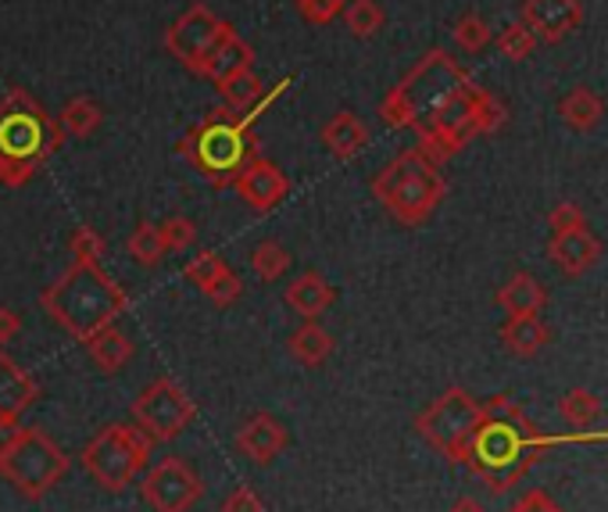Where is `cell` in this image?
Here are the masks:
<instances>
[{"label":"cell","instance_id":"1","mask_svg":"<svg viewBox=\"0 0 608 512\" xmlns=\"http://www.w3.org/2000/svg\"><path fill=\"white\" fill-rule=\"evenodd\" d=\"M286 86H291L286 80L269 86L265 94L243 112L226 108V104L211 108L201 123L176 144V150L193 165L197 176L208 179L211 187H233L237 176L248 169L254 158H262L258 155V140H254V123L272 108V101H276Z\"/></svg>","mask_w":608,"mask_h":512},{"label":"cell","instance_id":"2","mask_svg":"<svg viewBox=\"0 0 608 512\" xmlns=\"http://www.w3.org/2000/svg\"><path fill=\"white\" fill-rule=\"evenodd\" d=\"M43 312L75 341H90L104 326H115L126 315L129 297L118 283L104 273L101 262H72L48 291H43Z\"/></svg>","mask_w":608,"mask_h":512},{"label":"cell","instance_id":"3","mask_svg":"<svg viewBox=\"0 0 608 512\" xmlns=\"http://www.w3.org/2000/svg\"><path fill=\"white\" fill-rule=\"evenodd\" d=\"M65 140V129L33 94L11 90L0 101V184L11 190L25 187Z\"/></svg>","mask_w":608,"mask_h":512},{"label":"cell","instance_id":"4","mask_svg":"<svg viewBox=\"0 0 608 512\" xmlns=\"http://www.w3.org/2000/svg\"><path fill=\"white\" fill-rule=\"evenodd\" d=\"M534 438H537L534 427L526 424L523 412L509 398H491L483 405V419L465 448L462 462L476 477H483L494 491H501L523 473L530 459H537Z\"/></svg>","mask_w":608,"mask_h":512},{"label":"cell","instance_id":"5","mask_svg":"<svg viewBox=\"0 0 608 512\" xmlns=\"http://www.w3.org/2000/svg\"><path fill=\"white\" fill-rule=\"evenodd\" d=\"M373 194L401 226H422L444 201L448 184L440 176V165H433L419 147H408L376 173Z\"/></svg>","mask_w":608,"mask_h":512},{"label":"cell","instance_id":"6","mask_svg":"<svg viewBox=\"0 0 608 512\" xmlns=\"http://www.w3.org/2000/svg\"><path fill=\"white\" fill-rule=\"evenodd\" d=\"M465 80H469V72L454 62L448 51H430L426 58H419V65L384 97L379 115H384V123L390 129H416Z\"/></svg>","mask_w":608,"mask_h":512},{"label":"cell","instance_id":"7","mask_svg":"<svg viewBox=\"0 0 608 512\" xmlns=\"http://www.w3.org/2000/svg\"><path fill=\"white\" fill-rule=\"evenodd\" d=\"M69 466V456L51 441V433H43L40 427H19V433L4 448V456H0V477L25 502H40L61 484Z\"/></svg>","mask_w":608,"mask_h":512},{"label":"cell","instance_id":"8","mask_svg":"<svg viewBox=\"0 0 608 512\" xmlns=\"http://www.w3.org/2000/svg\"><path fill=\"white\" fill-rule=\"evenodd\" d=\"M155 441L136 424H108L97 430V438L83 448V470L101 491H126L136 477L147 470Z\"/></svg>","mask_w":608,"mask_h":512},{"label":"cell","instance_id":"9","mask_svg":"<svg viewBox=\"0 0 608 512\" xmlns=\"http://www.w3.org/2000/svg\"><path fill=\"white\" fill-rule=\"evenodd\" d=\"M480 419H483V405L473 395H465L462 387H451L430 405V409L419 412L416 430L422 433L426 445H433L440 451V456H448L451 462H462Z\"/></svg>","mask_w":608,"mask_h":512},{"label":"cell","instance_id":"10","mask_svg":"<svg viewBox=\"0 0 608 512\" xmlns=\"http://www.w3.org/2000/svg\"><path fill=\"white\" fill-rule=\"evenodd\" d=\"M193 419H197V405L172 376H158V380L147 390H140V398L133 401V424L155 445L176 441Z\"/></svg>","mask_w":608,"mask_h":512},{"label":"cell","instance_id":"11","mask_svg":"<svg viewBox=\"0 0 608 512\" xmlns=\"http://www.w3.org/2000/svg\"><path fill=\"white\" fill-rule=\"evenodd\" d=\"M230 22H222L216 11L205 4H193L179 14V19L165 29V51H169L179 65H187L190 72L201 69L205 58L216 51V43L230 33Z\"/></svg>","mask_w":608,"mask_h":512},{"label":"cell","instance_id":"12","mask_svg":"<svg viewBox=\"0 0 608 512\" xmlns=\"http://www.w3.org/2000/svg\"><path fill=\"white\" fill-rule=\"evenodd\" d=\"M140 494L155 512H190L201 502L205 484L187 459L169 456L147 470V477L140 480Z\"/></svg>","mask_w":608,"mask_h":512},{"label":"cell","instance_id":"13","mask_svg":"<svg viewBox=\"0 0 608 512\" xmlns=\"http://www.w3.org/2000/svg\"><path fill=\"white\" fill-rule=\"evenodd\" d=\"M520 22L537 40L558 43V40H566L573 29H580L584 4H580V0H526Z\"/></svg>","mask_w":608,"mask_h":512},{"label":"cell","instance_id":"14","mask_svg":"<svg viewBox=\"0 0 608 512\" xmlns=\"http://www.w3.org/2000/svg\"><path fill=\"white\" fill-rule=\"evenodd\" d=\"M233 190L240 194L243 205L265 216V212H272V208L286 198V194H291V179L283 176L280 165H272L265 158H254L248 169L237 176Z\"/></svg>","mask_w":608,"mask_h":512},{"label":"cell","instance_id":"15","mask_svg":"<svg viewBox=\"0 0 608 512\" xmlns=\"http://www.w3.org/2000/svg\"><path fill=\"white\" fill-rule=\"evenodd\" d=\"M547 259H552V265L562 276H584L601 259V240L590 233L587 226L558 230V233H552V240H547Z\"/></svg>","mask_w":608,"mask_h":512},{"label":"cell","instance_id":"16","mask_svg":"<svg viewBox=\"0 0 608 512\" xmlns=\"http://www.w3.org/2000/svg\"><path fill=\"white\" fill-rule=\"evenodd\" d=\"M286 445H291V430L269 412L248 416L237 430V451L254 466H269L280 451H286Z\"/></svg>","mask_w":608,"mask_h":512},{"label":"cell","instance_id":"17","mask_svg":"<svg viewBox=\"0 0 608 512\" xmlns=\"http://www.w3.org/2000/svg\"><path fill=\"white\" fill-rule=\"evenodd\" d=\"M243 69H254V51H251V43H243L237 36V29H230L219 43H216V51H211L201 69H197V75H205V80L211 83H226L230 75L243 72Z\"/></svg>","mask_w":608,"mask_h":512},{"label":"cell","instance_id":"18","mask_svg":"<svg viewBox=\"0 0 608 512\" xmlns=\"http://www.w3.org/2000/svg\"><path fill=\"white\" fill-rule=\"evenodd\" d=\"M283 301L301 315V320H318V315L337 301V288L318 273H301L297 280H291V288L283 291Z\"/></svg>","mask_w":608,"mask_h":512},{"label":"cell","instance_id":"19","mask_svg":"<svg viewBox=\"0 0 608 512\" xmlns=\"http://www.w3.org/2000/svg\"><path fill=\"white\" fill-rule=\"evenodd\" d=\"M547 341H552V330H547L541 315H509L505 326H501V344L515 358L541 355Z\"/></svg>","mask_w":608,"mask_h":512},{"label":"cell","instance_id":"20","mask_svg":"<svg viewBox=\"0 0 608 512\" xmlns=\"http://www.w3.org/2000/svg\"><path fill=\"white\" fill-rule=\"evenodd\" d=\"M323 144L337 161H352L355 155H361V147L369 144V129L355 115V112H337L323 126Z\"/></svg>","mask_w":608,"mask_h":512},{"label":"cell","instance_id":"21","mask_svg":"<svg viewBox=\"0 0 608 512\" xmlns=\"http://www.w3.org/2000/svg\"><path fill=\"white\" fill-rule=\"evenodd\" d=\"M558 115L573 133H590L601 126L605 118V101L590 86H573L566 97L558 101Z\"/></svg>","mask_w":608,"mask_h":512},{"label":"cell","instance_id":"22","mask_svg":"<svg viewBox=\"0 0 608 512\" xmlns=\"http://www.w3.org/2000/svg\"><path fill=\"white\" fill-rule=\"evenodd\" d=\"M286 352H291V358L304 369L323 366L333 355V334L318 320H304V326L294 330L291 341H286Z\"/></svg>","mask_w":608,"mask_h":512},{"label":"cell","instance_id":"23","mask_svg":"<svg viewBox=\"0 0 608 512\" xmlns=\"http://www.w3.org/2000/svg\"><path fill=\"white\" fill-rule=\"evenodd\" d=\"M83 344H86L90 363H94L101 373H118L133 358V352H136V344L122 334L118 326H104V330H97V334L90 341H83Z\"/></svg>","mask_w":608,"mask_h":512},{"label":"cell","instance_id":"24","mask_svg":"<svg viewBox=\"0 0 608 512\" xmlns=\"http://www.w3.org/2000/svg\"><path fill=\"white\" fill-rule=\"evenodd\" d=\"M497 305L509 315H541V309L547 305V291L537 276L515 273L505 288L497 291Z\"/></svg>","mask_w":608,"mask_h":512},{"label":"cell","instance_id":"25","mask_svg":"<svg viewBox=\"0 0 608 512\" xmlns=\"http://www.w3.org/2000/svg\"><path fill=\"white\" fill-rule=\"evenodd\" d=\"M558 416L566 419L569 427L587 430V427H595L598 419L605 416V405H601L598 395H590L587 387H573V390H566V395L558 398Z\"/></svg>","mask_w":608,"mask_h":512},{"label":"cell","instance_id":"26","mask_svg":"<svg viewBox=\"0 0 608 512\" xmlns=\"http://www.w3.org/2000/svg\"><path fill=\"white\" fill-rule=\"evenodd\" d=\"M101 123H104V112L94 97H72L65 108H61V118H57V126L65 129V137H75V140L97 133Z\"/></svg>","mask_w":608,"mask_h":512},{"label":"cell","instance_id":"27","mask_svg":"<svg viewBox=\"0 0 608 512\" xmlns=\"http://www.w3.org/2000/svg\"><path fill=\"white\" fill-rule=\"evenodd\" d=\"M216 90H219V97H222L226 108H237V112L251 108V104L265 94L262 75H258L254 69H243V72H237V75H230V80L219 83Z\"/></svg>","mask_w":608,"mask_h":512},{"label":"cell","instance_id":"28","mask_svg":"<svg viewBox=\"0 0 608 512\" xmlns=\"http://www.w3.org/2000/svg\"><path fill=\"white\" fill-rule=\"evenodd\" d=\"M129 254H133V262L144 265V269L161 265V259L169 254V248H165V237H161V226H155V222L136 226L133 237H129Z\"/></svg>","mask_w":608,"mask_h":512},{"label":"cell","instance_id":"29","mask_svg":"<svg viewBox=\"0 0 608 512\" xmlns=\"http://www.w3.org/2000/svg\"><path fill=\"white\" fill-rule=\"evenodd\" d=\"M291 251H286L280 240H262L254 251H251V269H254V276L262 280V283H276L286 276V269H291Z\"/></svg>","mask_w":608,"mask_h":512},{"label":"cell","instance_id":"30","mask_svg":"<svg viewBox=\"0 0 608 512\" xmlns=\"http://www.w3.org/2000/svg\"><path fill=\"white\" fill-rule=\"evenodd\" d=\"M340 14H344L347 29H352V36H358V40L376 36L379 29H384V22H387L384 8H379L376 0H347Z\"/></svg>","mask_w":608,"mask_h":512},{"label":"cell","instance_id":"31","mask_svg":"<svg viewBox=\"0 0 608 512\" xmlns=\"http://www.w3.org/2000/svg\"><path fill=\"white\" fill-rule=\"evenodd\" d=\"M537 36L530 33V29L523 25V22H512V25H505L497 33V51L509 58V62H526L530 54L537 51Z\"/></svg>","mask_w":608,"mask_h":512},{"label":"cell","instance_id":"32","mask_svg":"<svg viewBox=\"0 0 608 512\" xmlns=\"http://www.w3.org/2000/svg\"><path fill=\"white\" fill-rule=\"evenodd\" d=\"M226 269H230V265L222 262L219 251H201V254H193V259L187 262V269H182V273H187V280L193 283L197 291H208L211 283H216L226 273Z\"/></svg>","mask_w":608,"mask_h":512},{"label":"cell","instance_id":"33","mask_svg":"<svg viewBox=\"0 0 608 512\" xmlns=\"http://www.w3.org/2000/svg\"><path fill=\"white\" fill-rule=\"evenodd\" d=\"M454 43H459L465 54H480L486 43H491V25H486L476 11H469L454 22Z\"/></svg>","mask_w":608,"mask_h":512},{"label":"cell","instance_id":"34","mask_svg":"<svg viewBox=\"0 0 608 512\" xmlns=\"http://www.w3.org/2000/svg\"><path fill=\"white\" fill-rule=\"evenodd\" d=\"M69 251H72V262H101L108 244H104V237L97 230L80 226V230H75L72 240H69Z\"/></svg>","mask_w":608,"mask_h":512},{"label":"cell","instance_id":"35","mask_svg":"<svg viewBox=\"0 0 608 512\" xmlns=\"http://www.w3.org/2000/svg\"><path fill=\"white\" fill-rule=\"evenodd\" d=\"M505 123H509V108L491 94V90H483V97L476 104V133L480 137H491V133H497Z\"/></svg>","mask_w":608,"mask_h":512},{"label":"cell","instance_id":"36","mask_svg":"<svg viewBox=\"0 0 608 512\" xmlns=\"http://www.w3.org/2000/svg\"><path fill=\"white\" fill-rule=\"evenodd\" d=\"M161 237H165V248L169 251H187L197 244V226L187 216H172V219L161 222Z\"/></svg>","mask_w":608,"mask_h":512},{"label":"cell","instance_id":"37","mask_svg":"<svg viewBox=\"0 0 608 512\" xmlns=\"http://www.w3.org/2000/svg\"><path fill=\"white\" fill-rule=\"evenodd\" d=\"M208 301H211V305H219V309H230V305H237V301L243 297V280L233 273V269H226V273L216 280V283H211V288L208 291H201Z\"/></svg>","mask_w":608,"mask_h":512},{"label":"cell","instance_id":"38","mask_svg":"<svg viewBox=\"0 0 608 512\" xmlns=\"http://www.w3.org/2000/svg\"><path fill=\"white\" fill-rule=\"evenodd\" d=\"M547 226H552V233H558V230H576V226H587V216H584V208L576 205V201H558L552 208V216H547Z\"/></svg>","mask_w":608,"mask_h":512},{"label":"cell","instance_id":"39","mask_svg":"<svg viewBox=\"0 0 608 512\" xmlns=\"http://www.w3.org/2000/svg\"><path fill=\"white\" fill-rule=\"evenodd\" d=\"M294 4H297L301 19L308 25H329L340 14V8L333 4V0H294Z\"/></svg>","mask_w":608,"mask_h":512},{"label":"cell","instance_id":"40","mask_svg":"<svg viewBox=\"0 0 608 512\" xmlns=\"http://www.w3.org/2000/svg\"><path fill=\"white\" fill-rule=\"evenodd\" d=\"M222 512H265V502L258 499V491L251 484H240V488H233L230 494H226Z\"/></svg>","mask_w":608,"mask_h":512},{"label":"cell","instance_id":"41","mask_svg":"<svg viewBox=\"0 0 608 512\" xmlns=\"http://www.w3.org/2000/svg\"><path fill=\"white\" fill-rule=\"evenodd\" d=\"M19 330H22V315L11 309H0V348L19 337Z\"/></svg>","mask_w":608,"mask_h":512},{"label":"cell","instance_id":"42","mask_svg":"<svg viewBox=\"0 0 608 512\" xmlns=\"http://www.w3.org/2000/svg\"><path fill=\"white\" fill-rule=\"evenodd\" d=\"M14 433H19V416H11L4 405H0V456H4V448L11 445Z\"/></svg>","mask_w":608,"mask_h":512},{"label":"cell","instance_id":"43","mask_svg":"<svg viewBox=\"0 0 608 512\" xmlns=\"http://www.w3.org/2000/svg\"><path fill=\"white\" fill-rule=\"evenodd\" d=\"M451 512H483V502H476V499H459L451 505Z\"/></svg>","mask_w":608,"mask_h":512},{"label":"cell","instance_id":"44","mask_svg":"<svg viewBox=\"0 0 608 512\" xmlns=\"http://www.w3.org/2000/svg\"><path fill=\"white\" fill-rule=\"evenodd\" d=\"M333 4H337V8L344 11V4H347V0H333Z\"/></svg>","mask_w":608,"mask_h":512},{"label":"cell","instance_id":"45","mask_svg":"<svg viewBox=\"0 0 608 512\" xmlns=\"http://www.w3.org/2000/svg\"><path fill=\"white\" fill-rule=\"evenodd\" d=\"M0 352H4V348H0Z\"/></svg>","mask_w":608,"mask_h":512}]
</instances>
